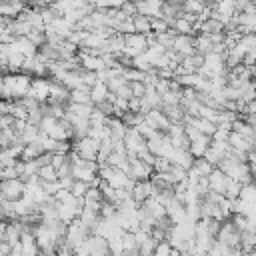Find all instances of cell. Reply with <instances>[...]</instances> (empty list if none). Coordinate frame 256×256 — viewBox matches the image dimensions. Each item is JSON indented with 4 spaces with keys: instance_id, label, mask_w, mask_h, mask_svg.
I'll return each mask as SVG.
<instances>
[{
    "instance_id": "1",
    "label": "cell",
    "mask_w": 256,
    "mask_h": 256,
    "mask_svg": "<svg viewBox=\"0 0 256 256\" xmlns=\"http://www.w3.org/2000/svg\"><path fill=\"white\" fill-rule=\"evenodd\" d=\"M2 80H4V88L10 92L12 100H18V98L26 96L28 90H30V82H32L30 76L20 74V72H18V74H4ZM12 100H10V102H12Z\"/></svg>"
},
{
    "instance_id": "2",
    "label": "cell",
    "mask_w": 256,
    "mask_h": 256,
    "mask_svg": "<svg viewBox=\"0 0 256 256\" xmlns=\"http://www.w3.org/2000/svg\"><path fill=\"white\" fill-rule=\"evenodd\" d=\"M100 148V140L96 138H90V136H84L76 142H72V150L78 154V158L82 160H94L96 162V152Z\"/></svg>"
},
{
    "instance_id": "3",
    "label": "cell",
    "mask_w": 256,
    "mask_h": 256,
    "mask_svg": "<svg viewBox=\"0 0 256 256\" xmlns=\"http://www.w3.org/2000/svg\"><path fill=\"white\" fill-rule=\"evenodd\" d=\"M90 236V232L86 230V226L76 218V220H72L68 226H66V234H64V242L74 250L76 246H80L86 238Z\"/></svg>"
},
{
    "instance_id": "4",
    "label": "cell",
    "mask_w": 256,
    "mask_h": 256,
    "mask_svg": "<svg viewBox=\"0 0 256 256\" xmlns=\"http://www.w3.org/2000/svg\"><path fill=\"white\" fill-rule=\"evenodd\" d=\"M238 236L240 232L232 226L230 220H222L220 222V228H218V234H216V242L228 246V248H238Z\"/></svg>"
},
{
    "instance_id": "5",
    "label": "cell",
    "mask_w": 256,
    "mask_h": 256,
    "mask_svg": "<svg viewBox=\"0 0 256 256\" xmlns=\"http://www.w3.org/2000/svg\"><path fill=\"white\" fill-rule=\"evenodd\" d=\"M24 194V182L20 178H12V180H2L0 182V196L4 200H10V202H16L20 200Z\"/></svg>"
},
{
    "instance_id": "6",
    "label": "cell",
    "mask_w": 256,
    "mask_h": 256,
    "mask_svg": "<svg viewBox=\"0 0 256 256\" xmlns=\"http://www.w3.org/2000/svg\"><path fill=\"white\" fill-rule=\"evenodd\" d=\"M86 248H88V256H112L110 248H108V240H104L98 234H90L86 240Z\"/></svg>"
},
{
    "instance_id": "7",
    "label": "cell",
    "mask_w": 256,
    "mask_h": 256,
    "mask_svg": "<svg viewBox=\"0 0 256 256\" xmlns=\"http://www.w3.org/2000/svg\"><path fill=\"white\" fill-rule=\"evenodd\" d=\"M144 122L152 128V130H156V132H162V134H166V130L170 128V122H168V118L158 110V108H154V110H148L146 112V116H144Z\"/></svg>"
},
{
    "instance_id": "8",
    "label": "cell",
    "mask_w": 256,
    "mask_h": 256,
    "mask_svg": "<svg viewBox=\"0 0 256 256\" xmlns=\"http://www.w3.org/2000/svg\"><path fill=\"white\" fill-rule=\"evenodd\" d=\"M172 50L180 56H192L194 54V36H188V34H178L174 36V42H172Z\"/></svg>"
},
{
    "instance_id": "9",
    "label": "cell",
    "mask_w": 256,
    "mask_h": 256,
    "mask_svg": "<svg viewBox=\"0 0 256 256\" xmlns=\"http://www.w3.org/2000/svg\"><path fill=\"white\" fill-rule=\"evenodd\" d=\"M38 102H46L50 94V78H32L30 90H28Z\"/></svg>"
},
{
    "instance_id": "10",
    "label": "cell",
    "mask_w": 256,
    "mask_h": 256,
    "mask_svg": "<svg viewBox=\"0 0 256 256\" xmlns=\"http://www.w3.org/2000/svg\"><path fill=\"white\" fill-rule=\"evenodd\" d=\"M168 160H170V164H176V166H180L184 170H190L192 162H194V158H192V154L188 150H180V148H174V146H172V152H170Z\"/></svg>"
},
{
    "instance_id": "11",
    "label": "cell",
    "mask_w": 256,
    "mask_h": 256,
    "mask_svg": "<svg viewBox=\"0 0 256 256\" xmlns=\"http://www.w3.org/2000/svg\"><path fill=\"white\" fill-rule=\"evenodd\" d=\"M130 196L136 204H142L146 198L152 196V186L148 180H140V182H134V186L130 188Z\"/></svg>"
},
{
    "instance_id": "12",
    "label": "cell",
    "mask_w": 256,
    "mask_h": 256,
    "mask_svg": "<svg viewBox=\"0 0 256 256\" xmlns=\"http://www.w3.org/2000/svg\"><path fill=\"white\" fill-rule=\"evenodd\" d=\"M206 182H208V190H210V192H214V194H222V196H224L226 176H224L218 168H212V172L206 176Z\"/></svg>"
},
{
    "instance_id": "13",
    "label": "cell",
    "mask_w": 256,
    "mask_h": 256,
    "mask_svg": "<svg viewBox=\"0 0 256 256\" xmlns=\"http://www.w3.org/2000/svg\"><path fill=\"white\" fill-rule=\"evenodd\" d=\"M158 110L168 118V122L170 124H182V120H184V110L178 106V104H160L158 106Z\"/></svg>"
},
{
    "instance_id": "14",
    "label": "cell",
    "mask_w": 256,
    "mask_h": 256,
    "mask_svg": "<svg viewBox=\"0 0 256 256\" xmlns=\"http://www.w3.org/2000/svg\"><path fill=\"white\" fill-rule=\"evenodd\" d=\"M78 220H80V222L86 226V230H88L90 234H94L102 218H100V214H98V212H94V210H88V208H82V212H80Z\"/></svg>"
},
{
    "instance_id": "15",
    "label": "cell",
    "mask_w": 256,
    "mask_h": 256,
    "mask_svg": "<svg viewBox=\"0 0 256 256\" xmlns=\"http://www.w3.org/2000/svg\"><path fill=\"white\" fill-rule=\"evenodd\" d=\"M106 128H108V132H110L112 142L122 140V138H124V134H126V126H124V124H122V120H120V118H116V116H108V118H106Z\"/></svg>"
},
{
    "instance_id": "16",
    "label": "cell",
    "mask_w": 256,
    "mask_h": 256,
    "mask_svg": "<svg viewBox=\"0 0 256 256\" xmlns=\"http://www.w3.org/2000/svg\"><path fill=\"white\" fill-rule=\"evenodd\" d=\"M124 46L126 48H132L136 54H142L146 48H148V44H146V36L144 34H126L124 36Z\"/></svg>"
},
{
    "instance_id": "17",
    "label": "cell",
    "mask_w": 256,
    "mask_h": 256,
    "mask_svg": "<svg viewBox=\"0 0 256 256\" xmlns=\"http://www.w3.org/2000/svg\"><path fill=\"white\" fill-rule=\"evenodd\" d=\"M208 144H210V136L200 134L196 140H192V142H190L188 152L192 154V158H202V156H204V152H206V148H208Z\"/></svg>"
},
{
    "instance_id": "18",
    "label": "cell",
    "mask_w": 256,
    "mask_h": 256,
    "mask_svg": "<svg viewBox=\"0 0 256 256\" xmlns=\"http://www.w3.org/2000/svg\"><path fill=\"white\" fill-rule=\"evenodd\" d=\"M12 50L18 52V54H22L24 58L36 56V46H32L28 38H16V40L12 42Z\"/></svg>"
},
{
    "instance_id": "19",
    "label": "cell",
    "mask_w": 256,
    "mask_h": 256,
    "mask_svg": "<svg viewBox=\"0 0 256 256\" xmlns=\"http://www.w3.org/2000/svg\"><path fill=\"white\" fill-rule=\"evenodd\" d=\"M228 146L234 148V150H240V152H248V150H254V142H248L246 138H242L240 134L236 132H230L228 134Z\"/></svg>"
},
{
    "instance_id": "20",
    "label": "cell",
    "mask_w": 256,
    "mask_h": 256,
    "mask_svg": "<svg viewBox=\"0 0 256 256\" xmlns=\"http://www.w3.org/2000/svg\"><path fill=\"white\" fill-rule=\"evenodd\" d=\"M40 154H44V146H42L40 140H34V142H30V144H26V146L22 148L20 160H34V158H38Z\"/></svg>"
},
{
    "instance_id": "21",
    "label": "cell",
    "mask_w": 256,
    "mask_h": 256,
    "mask_svg": "<svg viewBox=\"0 0 256 256\" xmlns=\"http://www.w3.org/2000/svg\"><path fill=\"white\" fill-rule=\"evenodd\" d=\"M144 116H146V114H142V112L124 110V112L120 114V120H122V124H124L126 128H136L140 122H144Z\"/></svg>"
},
{
    "instance_id": "22",
    "label": "cell",
    "mask_w": 256,
    "mask_h": 256,
    "mask_svg": "<svg viewBox=\"0 0 256 256\" xmlns=\"http://www.w3.org/2000/svg\"><path fill=\"white\" fill-rule=\"evenodd\" d=\"M38 136H40V130H38V126H32V124H28V122H26L24 130L18 134V140H20V142L26 146V144H30V142L38 140Z\"/></svg>"
},
{
    "instance_id": "23",
    "label": "cell",
    "mask_w": 256,
    "mask_h": 256,
    "mask_svg": "<svg viewBox=\"0 0 256 256\" xmlns=\"http://www.w3.org/2000/svg\"><path fill=\"white\" fill-rule=\"evenodd\" d=\"M254 242H256V238H254V232L252 230L240 232V236H238V248L242 252H252L254 250Z\"/></svg>"
},
{
    "instance_id": "24",
    "label": "cell",
    "mask_w": 256,
    "mask_h": 256,
    "mask_svg": "<svg viewBox=\"0 0 256 256\" xmlns=\"http://www.w3.org/2000/svg\"><path fill=\"white\" fill-rule=\"evenodd\" d=\"M132 26H134L136 34H148L150 32V18L136 14V16H132Z\"/></svg>"
},
{
    "instance_id": "25",
    "label": "cell",
    "mask_w": 256,
    "mask_h": 256,
    "mask_svg": "<svg viewBox=\"0 0 256 256\" xmlns=\"http://www.w3.org/2000/svg\"><path fill=\"white\" fill-rule=\"evenodd\" d=\"M156 240H152V236L148 234L146 238H142L138 244H136V248H138V254L140 256H152V252H154V248H156Z\"/></svg>"
},
{
    "instance_id": "26",
    "label": "cell",
    "mask_w": 256,
    "mask_h": 256,
    "mask_svg": "<svg viewBox=\"0 0 256 256\" xmlns=\"http://www.w3.org/2000/svg\"><path fill=\"white\" fill-rule=\"evenodd\" d=\"M172 30L176 32V34H188V36H194L196 32H194V26L188 22V20H184V18H176L174 20V24H172Z\"/></svg>"
},
{
    "instance_id": "27",
    "label": "cell",
    "mask_w": 256,
    "mask_h": 256,
    "mask_svg": "<svg viewBox=\"0 0 256 256\" xmlns=\"http://www.w3.org/2000/svg\"><path fill=\"white\" fill-rule=\"evenodd\" d=\"M212 164L206 160V158H194V162H192V170H196V174L198 176H202V178H206L210 172H212Z\"/></svg>"
},
{
    "instance_id": "28",
    "label": "cell",
    "mask_w": 256,
    "mask_h": 256,
    "mask_svg": "<svg viewBox=\"0 0 256 256\" xmlns=\"http://www.w3.org/2000/svg\"><path fill=\"white\" fill-rule=\"evenodd\" d=\"M106 94H108L106 84H104V82H96V84L90 88V100H92V104H94V102L104 100V98H106Z\"/></svg>"
},
{
    "instance_id": "29",
    "label": "cell",
    "mask_w": 256,
    "mask_h": 256,
    "mask_svg": "<svg viewBox=\"0 0 256 256\" xmlns=\"http://www.w3.org/2000/svg\"><path fill=\"white\" fill-rule=\"evenodd\" d=\"M16 140H18V134H16L12 128L0 130V148H10Z\"/></svg>"
},
{
    "instance_id": "30",
    "label": "cell",
    "mask_w": 256,
    "mask_h": 256,
    "mask_svg": "<svg viewBox=\"0 0 256 256\" xmlns=\"http://www.w3.org/2000/svg\"><path fill=\"white\" fill-rule=\"evenodd\" d=\"M70 102H76V104H92L90 90H70Z\"/></svg>"
},
{
    "instance_id": "31",
    "label": "cell",
    "mask_w": 256,
    "mask_h": 256,
    "mask_svg": "<svg viewBox=\"0 0 256 256\" xmlns=\"http://www.w3.org/2000/svg\"><path fill=\"white\" fill-rule=\"evenodd\" d=\"M92 108H94L96 112H100L102 116H106V118H108V116H114V104H112V102H108L106 98H104V100H100V102H94V104H92Z\"/></svg>"
},
{
    "instance_id": "32",
    "label": "cell",
    "mask_w": 256,
    "mask_h": 256,
    "mask_svg": "<svg viewBox=\"0 0 256 256\" xmlns=\"http://www.w3.org/2000/svg\"><path fill=\"white\" fill-rule=\"evenodd\" d=\"M18 162V158L12 154L10 148H0V168H6V166H14Z\"/></svg>"
},
{
    "instance_id": "33",
    "label": "cell",
    "mask_w": 256,
    "mask_h": 256,
    "mask_svg": "<svg viewBox=\"0 0 256 256\" xmlns=\"http://www.w3.org/2000/svg\"><path fill=\"white\" fill-rule=\"evenodd\" d=\"M150 32H154V34H164V32H168V24H166L160 16H152V18H150Z\"/></svg>"
},
{
    "instance_id": "34",
    "label": "cell",
    "mask_w": 256,
    "mask_h": 256,
    "mask_svg": "<svg viewBox=\"0 0 256 256\" xmlns=\"http://www.w3.org/2000/svg\"><path fill=\"white\" fill-rule=\"evenodd\" d=\"M24 38H28L30 44L36 46V48H40L42 44H46V34H44V30H32V32H30L28 36H24Z\"/></svg>"
},
{
    "instance_id": "35",
    "label": "cell",
    "mask_w": 256,
    "mask_h": 256,
    "mask_svg": "<svg viewBox=\"0 0 256 256\" xmlns=\"http://www.w3.org/2000/svg\"><path fill=\"white\" fill-rule=\"evenodd\" d=\"M88 188H90V186H88L86 182H82V180H74V184L70 186L68 192H70L72 196H76V198H84V194L88 192Z\"/></svg>"
},
{
    "instance_id": "36",
    "label": "cell",
    "mask_w": 256,
    "mask_h": 256,
    "mask_svg": "<svg viewBox=\"0 0 256 256\" xmlns=\"http://www.w3.org/2000/svg\"><path fill=\"white\" fill-rule=\"evenodd\" d=\"M160 98H162V102H164V104H180L182 90H168V92H164Z\"/></svg>"
},
{
    "instance_id": "37",
    "label": "cell",
    "mask_w": 256,
    "mask_h": 256,
    "mask_svg": "<svg viewBox=\"0 0 256 256\" xmlns=\"http://www.w3.org/2000/svg\"><path fill=\"white\" fill-rule=\"evenodd\" d=\"M36 176H38L40 180H44V182H50V180H56V170H54V168L48 164V166H42V168H38Z\"/></svg>"
},
{
    "instance_id": "38",
    "label": "cell",
    "mask_w": 256,
    "mask_h": 256,
    "mask_svg": "<svg viewBox=\"0 0 256 256\" xmlns=\"http://www.w3.org/2000/svg\"><path fill=\"white\" fill-rule=\"evenodd\" d=\"M186 172H188V170H184V168H180V166H176V164H172L170 170H168V174L172 176V182H174V184L184 182V180H186Z\"/></svg>"
},
{
    "instance_id": "39",
    "label": "cell",
    "mask_w": 256,
    "mask_h": 256,
    "mask_svg": "<svg viewBox=\"0 0 256 256\" xmlns=\"http://www.w3.org/2000/svg\"><path fill=\"white\" fill-rule=\"evenodd\" d=\"M40 188L48 194V196H54L58 190H60V184H58V180H50V182H44V180H40Z\"/></svg>"
},
{
    "instance_id": "40",
    "label": "cell",
    "mask_w": 256,
    "mask_h": 256,
    "mask_svg": "<svg viewBox=\"0 0 256 256\" xmlns=\"http://www.w3.org/2000/svg\"><path fill=\"white\" fill-rule=\"evenodd\" d=\"M120 242H122V250L136 248V238H134V232H122Z\"/></svg>"
},
{
    "instance_id": "41",
    "label": "cell",
    "mask_w": 256,
    "mask_h": 256,
    "mask_svg": "<svg viewBox=\"0 0 256 256\" xmlns=\"http://www.w3.org/2000/svg\"><path fill=\"white\" fill-rule=\"evenodd\" d=\"M128 86H130V94H132V98H142L144 92H146L144 82H128Z\"/></svg>"
},
{
    "instance_id": "42",
    "label": "cell",
    "mask_w": 256,
    "mask_h": 256,
    "mask_svg": "<svg viewBox=\"0 0 256 256\" xmlns=\"http://www.w3.org/2000/svg\"><path fill=\"white\" fill-rule=\"evenodd\" d=\"M170 160L168 158H162V156H156V162H154V166H152V170L154 172H168L170 170Z\"/></svg>"
},
{
    "instance_id": "43",
    "label": "cell",
    "mask_w": 256,
    "mask_h": 256,
    "mask_svg": "<svg viewBox=\"0 0 256 256\" xmlns=\"http://www.w3.org/2000/svg\"><path fill=\"white\" fill-rule=\"evenodd\" d=\"M170 254H172V248H170V244L166 240L158 242L156 248H154V252H152V256H170Z\"/></svg>"
},
{
    "instance_id": "44",
    "label": "cell",
    "mask_w": 256,
    "mask_h": 256,
    "mask_svg": "<svg viewBox=\"0 0 256 256\" xmlns=\"http://www.w3.org/2000/svg\"><path fill=\"white\" fill-rule=\"evenodd\" d=\"M40 120H42V112H40V108L30 110V112H28V116H26V122H28V124H32V126H38V124H40Z\"/></svg>"
},
{
    "instance_id": "45",
    "label": "cell",
    "mask_w": 256,
    "mask_h": 256,
    "mask_svg": "<svg viewBox=\"0 0 256 256\" xmlns=\"http://www.w3.org/2000/svg\"><path fill=\"white\" fill-rule=\"evenodd\" d=\"M120 10L128 16V18H132V16H136V4L134 2H130V0H126L122 6H120Z\"/></svg>"
},
{
    "instance_id": "46",
    "label": "cell",
    "mask_w": 256,
    "mask_h": 256,
    "mask_svg": "<svg viewBox=\"0 0 256 256\" xmlns=\"http://www.w3.org/2000/svg\"><path fill=\"white\" fill-rule=\"evenodd\" d=\"M54 254H56V256H74V250L64 242L62 246H58V248H56V252H54Z\"/></svg>"
},
{
    "instance_id": "47",
    "label": "cell",
    "mask_w": 256,
    "mask_h": 256,
    "mask_svg": "<svg viewBox=\"0 0 256 256\" xmlns=\"http://www.w3.org/2000/svg\"><path fill=\"white\" fill-rule=\"evenodd\" d=\"M140 106H142L140 98H130V100H128V110H132V112H140Z\"/></svg>"
},
{
    "instance_id": "48",
    "label": "cell",
    "mask_w": 256,
    "mask_h": 256,
    "mask_svg": "<svg viewBox=\"0 0 256 256\" xmlns=\"http://www.w3.org/2000/svg\"><path fill=\"white\" fill-rule=\"evenodd\" d=\"M116 256H140V254H138V248H128V250H122Z\"/></svg>"
},
{
    "instance_id": "49",
    "label": "cell",
    "mask_w": 256,
    "mask_h": 256,
    "mask_svg": "<svg viewBox=\"0 0 256 256\" xmlns=\"http://www.w3.org/2000/svg\"><path fill=\"white\" fill-rule=\"evenodd\" d=\"M162 2H166V4H170V6H176V8H180V10H182V4H184V0H162Z\"/></svg>"
},
{
    "instance_id": "50",
    "label": "cell",
    "mask_w": 256,
    "mask_h": 256,
    "mask_svg": "<svg viewBox=\"0 0 256 256\" xmlns=\"http://www.w3.org/2000/svg\"><path fill=\"white\" fill-rule=\"evenodd\" d=\"M6 108H8V102L0 100V116H4V114H6Z\"/></svg>"
},
{
    "instance_id": "51",
    "label": "cell",
    "mask_w": 256,
    "mask_h": 256,
    "mask_svg": "<svg viewBox=\"0 0 256 256\" xmlns=\"http://www.w3.org/2000/svg\"><path fill=\"white\" fill-rule=\"evenodd\" d=\"M242 256H256V254H254V250H252V252H244Z\"/></svg>"
},
{
    "instance_id": "52",
    "label": "cell",
    "mask_w": 256,
    "mask_h": 256,
    "mask_svg": "<svg viewBox=\"0 0 256 256\" xmlns=\"http://www.w3.org/2000/svg\"><path fill=\"white\" fill-rule=\"evenodd\" d=\"M2 88H4V80H2V74H0V92H2Z\"/></svg>"
},
{
    "instance_id": "53",
    "label": "cell",
    "mask_w": 256,
    "mask_h": 256,
    "mask_svg": "<svg viewBox=\"0 0 256 256\" xmlns=\"http://www.w3.org/2000/svg\"><path fill=\"white\" fill-rule=\"evenodd\" d=\"M234 2H244V0H234Z\"/></svg>"
}]
</instances>
